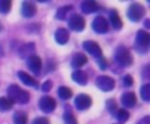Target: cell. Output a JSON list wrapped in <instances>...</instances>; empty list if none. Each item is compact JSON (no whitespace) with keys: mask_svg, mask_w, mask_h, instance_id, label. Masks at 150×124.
<instances>
[{"mask_svg":"<svg viewBox=\"0 0 150 124\" xmlns=\"http://www.w3.org/2000/svg\"><path fill=\"white\" fill-rule=\"evenodd\" d=\"M12 7V1L9 0H0V13H9Z\"/></svg>","mask_w":150,"mask_h":124,"instance_id":"obj_27","label":"cell"},{"mask_svg":"<svg viewBox=\"0 0 150 124\" xmlns=\"http://www.w3.org/2000/svg\"><path fill=\"white\" fill-rule=\"evenodd\" d=\"M13 107V101L10 98H0V111H9L10 108Z\"/></svg>","mask_w":150,"mask_h":124,"instance_id":"obj_22","label":"cell"},{"mask_svg":"<svg viewBox=\"0 0 150 124\" xmlns=\"http://www.w3.org/2000/svg\"><path fill=\"white\" fill-rule=\"evenodd\" d=\"M140 95H142V98H143L144 101H149L150 102V83H146V85L142 86Z\"/></svg>","mask_w":150,"mask_h":124,"instance_id":"obj_26","label":"cell"},{"mask_svg":"<svg viewBox=\"0 0 150 124\" xmlns=\"http://www.w3.org/2000/svg\"><path fill=\"white\" fill-rule=\"evenodd\" d=\"M32 124H50V120L45 118V117H38L32 121Z\"/></svg>","mask_w":150,"mask_h":124,"instance_id":"obj_33","label":"cell"},{"mask_svg":"<svg viewBox=\"0 0 150 124\" xmlns=\"http://www.w3.org/2000/svg\"><path fill=\"white\" fill-rule=\"evenodd\" d=\"M121 102H122V105L125 108H133L136 105V102H137V96H136L134 92H125L121 96Z\"/></svg>","mask_w":150,"mask_h":124,"instance_id":"obj_12","label":"cell"},{"mask_svg":"<svg viewBox=\"0 0 150 124\" xmlns=\"http://www.w3.org/2000/svg\"><path fill=\"white\" fill-rule=\"evenodd\" d=\"M83 48H85L91 56H93V57H96V59H100V57H102V50H100V47L95 41H85V43H83Z\"/></svg>","mask_w":150,"mask_h":124,"instance_id":"obj_8","label":"cell"},{"mask_svg":"<svg viewBox=\"0 0 150 124\" xmlns=\"http://www.w3.org/2000/svg\"><path fill=\"white\" fill-rule=\"evenodd\" d=\"M117 118H118V121H121V123H125L128 118H130V113L124 108V110H117Z\"/></svg>","mask_w":150,"mask_h":124,"instance_id":"obj_25","label":"cell"},{"mask_svg":"<svg viewBox=\"0 0 150 124\" xmlns=\"http://www.w3.org/2000/svg\"><path fill=\"white\" fill-rule=\"evenodd\" d=\"M142 74H143V77H144V79H149L150 80V63L147 64V66H144V67H143Z\"/></svg>","mask_w":150,"mask_h":124,"instance_id":"obj_30","label":"cell"},{"mask_svg":"<svg viewBox=\"0 0 150 124\" xmlns=\"http://www.w3.org/2000/svg\"><path fill=\"white\" fill-rule=\"evenodd\" d=\"M106 107H108L109 113H117V104H115L114 99H109V101L106 102Z\"/></svg>","mask_w":150,"mask_h":124,"instance_id":"obj_29","label":"cell"},{"mask_svg":"<svg viewBox=\"0 0 150 124\" xmlns=\"http://www.w3.org/2000/svg\"><path fill=\"white\" fill-rule=\"evenodd\" d=\"M18 76H19V79H21L25 85L32 86V88H37V86H38V82L32 77V74H28V73H25V72H19Z\"/></svg>","mask_w":150,"mask_h":124,"instance_id":"obj_18","label":"cell"},{"mask_svg":"<svg viewBox=\"0 0 150 124\" xmlns=\"http://www.w3.org/2000/svg\"><path fill=\"white\" fill-rule=\"evenodd\" d=\"M71 95H73V92H71L70 88H67V86H60L58 88V96L61 99H70Z\"/></svg>","mask_w":150,"mask_h":124,"instance_id":"obj_21","label":"cell"},{"mask_svg":"<svg viewBox=\"0 0 150 124\" xmlns=\"http://www.w3.org/2000/svg\"><path fill=\"white\" fill-rule=\"evenodd\" d=\"M91 105H92V98H91L89 95H86V94H80V95H77L76 99H74V107H76L77 110H80V111L88 110Z\"/></svg>","mask_w":150,"mask_h":124,"instance_id":"obj_6","label":"cell"},{"mask_svg":"<svg viewBox=\"0 0 150 124\" xmlns=\"http://www.w3.org/2000/svg\"><path fill=\"white\" fill-rule=\"evenodd\" d=\"M40 108L44 113H52L55 110V99L51 96H42L40 99Z\"/></svg>","mask_w":150,"mask_h":124,"instance_id":"obj_10","label":"cell"},{"mask_svg":"<svg viewBox=\"0 0 150 124\" xmlns=\"http://www.w3.org/2000/svg\"><path fill=\"white\" fill-rule=\"evenodd\" d=\"M98 64H99L100 69H103V70L108 67V66H106V60H105V57H103V56H102L100 59H98Z\"/></svg>","mask_w":150,"mask_h":124,"instance_id":"obj_34","label":"cell"},{"mask_svg":"<svg viewBox=\"0 0 150 124\" xmlns=\"http://www.w3.org/2000/svg\"><path fill=\"white\" fill-rule=\"evenodd\" d=\"M54 38H55V41H57L60 45H64V44L69 43L70 35H69L67 29H64V28H58V29L55 31V34H54Z\"/></svg>","mask_w":150,"mask_h":124,"instance_id":"obj_14","label":"cell"},{"mask_svg":"<svg viewBox=\"0 0 150 124\" xmlns=\"http://www.w3.org/2000/svg\"><path fill=\"white\" fill-rule=\"evenodd\" d=\"M71 6H64V7H60L58 10H57V19H60V21H63V19H66L67 18V15H69V12H71Z\"/></svg>","mask_w":150,"mask_h":124,"instance_id":"obj_23","label":"cell"},{"mask_svg":"<svg viewBox=\"0 0 150 124\" xmlns=\"http://www.w3.org/2000/svg\"><path fill=\"white\" fill-rule=\"evenodd\" d=\"M0 31H1V23H0Z\"/></svg>","mask_w":150,"mask_h":124,"instance_id":"obj_37","label":"cell"},{"mask_svg":"<svg viewBox=\"0 0 150 124\" xmlns=\"http://www.w3.org/2000/svg\"><path fill=\"white\" fill-rule=\"evenodd\" d=\"M13 123L15 124H26L28 123V117H26V114L25 113H15V115H13Z\"/></svg>","mask_w":150,"mask_h":124,"instance_id":"obj_24","label":"cell"},{"mask_svg":"<svg viewBox=\"0 0 150 124\" xmlns=\"http://www.w3.org/2000/svg\"><path fill=\"white\" fill-rule=\"evenodd\" d=\"M28 67L34 74H38L42 69V60L38 56H32V57L28 59Z\"/></svg>","mask_w":150,"mask_h":124,"instance_id":"obj_11","label":"cell"},{"mask_svg":"<svg viewBox=\"0 0 150 124\" xmlns=\"http://www.w3.org/2000/svg\"><path fill=\"white\" fill-rule=\"evenodd\" d=\"M85 19L82 18V16H79V15H73L70 19H69V26L73 29V31H83L85 29Z\"/></svg>","mask_w":150,"mask_h":124,"instance_id":"obj_9","label":"cell"},{"mask_svg":"<svg viewBox=\"0 0 150 124\" xmlns=\"http://www.w3.org/2000/svg\"><path fill=\"white\" fill-rule=\"evenodd\" d=\"M144 26H146V28H149V29H150V21H149V19H147V21L144 22Z\"/></svg>","mask_w":150,"mask_h":124,"instance_id":"obj_36","label":"cell"},{"mask_svg":"<svg viewBox=\"0 0 150 124\" xmlns=\"http://www.w3.org/2000/svg\"><path fill=\"white\" fill-rule=\"evenodd\" d=\"M92 28L98 34H106L108 29H109V23H108V21L103 16H96L95 21L92 22Z\"/></svg>","mask_w":150,"mask_h":124,"instance_id":"obj_7","label":"cell"},{"mask_svg":"<svg viewBox=\"0 0 150 124\" xmlns=\"http://www.w3.org/2000/svg\"><path fill=\"white\" fill-rule=\"evenodd\" d=\"M139 124H150V117H144Z\"/></svg>","mask_w":150,"mask_h":124,"instance_id":"obj_35","label":"cell"},{"mask_svg":"<svg viewBox=\"0 0 150 124\" xmlns=\"http://www.w3.org/2000/svg\"><path fill=\"white\" fill-rule=\"evenodd\" d=\"M64 120H66L69 124H76V118H74V115L71 114L70 108H67V111L64 113Z\"/></svg>","mask_w":150,"mask_h":124,"instance_id":"obj_28","label":"cell"},{"mask_svg":"<svg viewBox=\"0 0 150 124\" xmlns=\"http://www.w3.org/2000/svg\"><path fill=\"white\" fill-rule=\"evenodd\" d=\"M86 63H88V57H86L83 53H77V54H74L73 59H71V66H73L74 69H80V67L85 66Z\"/></svg>","mask_w":150,"mask_h":124,"instance_id":"obj_17","label":"cell"},{"mask_svg":"<svg viewBox=\"0 0 150 124\" xmlns=\"http://www.w3.org/2000/svg\"><path fill=\"white\" fill-rule=\"evenodd\" d=\"M134 47L139 53H146L150 50V34L147 31L142 29L137 32L136 35V41H134Z\"/></svg>","mask_w":150,"mask_h":124,"instance_id":"obj_2","label":"cell"},{"mask_svg":"<svg viewBox=\"0 0 150 124\" xmlns=\"http://www.w3.org/2000/svg\"><path fill=\"white\" fill-rule=\"evenodd\" d=\"M108 23H111V26L114 29H121L122 28V21L118 16V12L117 10H111L109 12V22Z\"/></svg>","mask_w":150,"mask_h":124,"instance_id":"obj_15","label":"cell"},{"mask_svg":"<svg viewBox=\"0 0 150 124\" xmlns=\"http://www.w3.org/2000/svg\"><path fill=\"white\" fill-rule=\"evenodd\" d=\"M21 12H22V15L25 18H32L37 13V6L32 1H23L22 7H21Z\"/></svg>","mask_w":150,"mask_h":124,"instance_id":"obj_13","label":"cell"},{"mask_svg":"<svg viewBox=\"0 0 150 124\" xmlns=\"http://www.w3.org/2000/svg\"><path fill=\"white\" fill-rule=\"evenodd\" d=\"M71 79L79 85H86L88 83V74L82 70H74L73 74H71Z\"/></svg>","mask_w":150,"mask_h":124,"instance_id":"obj_19","label":"cell"},{"mask_svg":"<svg viewBox=\"0 0 150 124\" xmlns=\"http://www.w3.org/2000/svg\"><path fill=\"white\" fill-rule=\"evenodd\" d=\"M96 86L103 92H109L115 88V80L109 76H99L96 77Z\"/></svg>","mask_w":150,"mask_h":124,"instance_id":"obj_5","label":"cell"},{"mask_svg":"<svg viewBox=\"0 0 150 124\" xmlns=\"http://www.w3.org/2000/svg\"><path fill=\"white\" fill-rule=\"evenodd\" d=\"M122 85L127 86V88H128V86H133V77H131L130 74H127V76L122 79Z\"/></svg>","mask_w":150,"mask_h":124,"instance_id":"obj_31","label":"cell"},{"mask_svg":"<svg viewBox=\"0 0 150 124\" xmlns=\"http://www.w3.org/2000/svg\"><path fill=\"white\" fill-rule=\"evenodd\" d=\"M51 86H52V82H51V80H45V82L42 83L41 89H42V92H48V91H51Z\"/></svg>","mask_w":150,"mask_h":124,"instance_id":"obj_32","label":"cell"},{"mask_svg":"<svg viewBox=\"0 0 150 124\" xmlns=\"http://www.w3.org/2000/svg\"><path fill=\"white\" fill-rule=\"evenodd\" d=\"M80 7H82L83 13H93V12H96L99 9V4L96 1H83L80 4Z\"/></svg>","mask_w":150,"mask_h":124,"instance_id":"obj_20","label":"cell"},{"mask_svg":"<svg viewBox=\"0 0 150 124\" xmlns=\"http://www.w3.org/2000/svg\"><path fill=\"white\" fill-rule=\"evenodd\" d=\"M144 12H146V10H144V7H143L140 3H131L130 7H128L127 15H128L130 21L137 22V21H140V19L144 16Z\"/></svg>","mask_w":150,"mask_h":124,"instance_id":"obj_4","label":"cell"},{"mask_svg":"<svg viewBox=\"0 0 150 124\" xmlns=\"http://www.w3.org/2000/svg\"><path fill=\"white\" fill-rule=\"evenodd\" d=\"M34 50H35V44L34 43H28V44H25V45L21 47L19 54H21V57H23V59L28 60L29 57L34 56Z\"/></svg>","mask_w":150,"mask_h":124,"instance_id":"obj_16","label":"cell"},{"mask_svg":"<svg viewBox=\"0 0 150 124\" xmlns=\"http://www.w3.org/2000/svg\"><path fill=\"white\" fill-rule=\"evenodd\" d=\"M115 60L120 63L121 66H131L133 64V56L128 51V48L125 45H118L115 50Z\"/></svg>","mask_w":150,"mask_h":124,"instance_id":"obj_3","label":"cell"},{"mask_svg":"<svg viewBox=\"0 0 150 124\" xmlns=\"http://www.w3.org/2000/svg\"><path fill=\"white\" fill-rule=\"evenodd\" d=\"M7 98H10L13 102H18V104H26L29 101V92H26L25 89L19 88L18 85H10L9 89H7Z\"/></svg>","mask_w":150,"mask_h":124,"instance_id":"obj_1","label":"cell"}]
</instances>
